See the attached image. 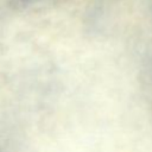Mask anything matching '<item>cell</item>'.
Wrapping results in <instances>:
<instances>
[{"mask_svg":"<svg viewBox=\"0 0 152 152\" xmlns=\"http://www.w3.org/2000/svg\"><path fill=\"white\" fill-rule=\"evenodd\" d=\"M0 152H2V151H1V150H0Z\"/></svg>","mask_w":152,"mask_h":152,"instance_id":"1","label":"cell"}]
</instances>
